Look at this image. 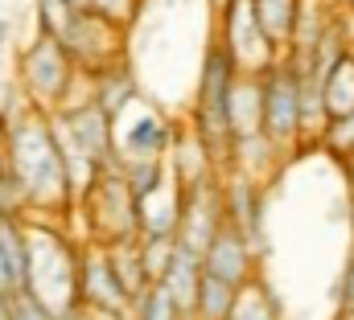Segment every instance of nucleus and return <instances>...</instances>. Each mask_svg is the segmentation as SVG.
I'll return each mask as SVG.
<instances>
[{
	"instance_id": "obj_28",
	"label": "nucleus",
	"mask_w": 354,
	"mask_h": 320,
	"mask_svg": "<svg viewBox=\"0 0 354 320\" xmlns=\"http://www.w3.org/2000/svg\"><path fill=\"white\" fill-rule=\"evenodd\" d=\"M87 8H95V12H103V17H111L115 25H132V17H136V8H140V0H91Z\"/></svg>"
},
{
	"instance_id": "obj_26",
	"label": "nucleus",
	"mask_w": 354,
	"mask_h": 320,
	"mask_svg": "<svg viewBox=\"0 0 354 320\" xmlns=\"http://www.w3.org/2000/svg\"><path fill=\"white\" fill-rule=\"evenodd\" d=\"M317 144H326V148H330L334 157L354 160V115H342V119H330Z\"/></svg>"
},
{
	"instance_id": "obj_33",
	"label": "nucleus",
	"mask_w": 354,
	"mask_h": 320,
	"mask_svg": "<svg viewBox=\"0 0 354 320\" xmlns=\"http://www.w3.org/2000/svg\"><path fill=\"white\" fill-rule=\"evenodd\" d=\"M8 37H12V25H8V21H4V17H0V50H4V46H8Z\"/></svg>"
},
{
	"instance_id": "obj_7",
	"label": "nucleus",
	"mask_w": 354,
	"mask_h": 320,
	"mask_svg": "<svg viewBox=\"0 0 354 320\" xmlns=\"http://www.w3.org/2000/svg\"><path fill=\"white\" fill-rule=\"evenodd\" d=\"M223 46H227V54L235 58V66H239V74H268L284 54L272 46L264 37V29H260V17H256V0H227L223 8H218V33H214Z\"/></svg>"
},
{
	"instance_id": "obj_29",
	"label": "nucleus",
	"mask_w": 354,
	"mask_h": 320,
	"mask_svg": "<svg viewBox=\"0 0 354 320\" xmlns=\"http://www.w3.org/2000/svg\"><path fill=\"white\" fill-rule=\"evenodd\" d=\"M334 300H338V317L342 312H354V254L346 259V267H342V279H338Z\"/></svg>"
},
{
	"instance_id": "obj_17",
	"label": "nucleus",
	"mask_w": 354,
	"mask_h": 320,
	"mask_svg": "<svg viewBox=\"0 0 354 320\" xmlns=\"http://www.w3.org/2000/svg\"><path fill=\"white\" fill-rule=\"evenodd\" d=\"M301 4H305V0H256L260 29H264V37L280 50V54H288V50H292V33H297Z\"/></svg>"
},
{
	"instance_id": "obj_6",
	"label": "nucleus",
	"mask_w": 354,
	"mask_h": 320,
	"mask_svg": "<svg viewBox=\"0 0 354 320\" xmlns=\"http://www.w3.org/2000/svg\"><path fill=\"white\" fill-rule=\"evenodd\" d=\"M264 90V136H272L284 152L309 144V128H305V79L301 66L284 54L268 74H260Z\"/></svg>"
},
{
	"instance_id": "obj_27",
	"label": "nucleus",
	"mask_w": 354,
	"mask_h": 320,
	"mask_svg": "<svg viewBox=\"0 0 354 320\" xmlns=\"http://www.w3.org/2000/svg\"><path fill=\"white\" fill-rule=\"evenodd\" d=\"M12 320H58V312L50 304H41L33 292H21V296H12Z\"/></svg>"
},
{
	"instance_id": "obj_12",
	"label": "nucleus",
	"mask_w": 354,
	"mask_h": 320,
	"mask_svg": "<svg viewBox=\"0 0 354 320\" xmlns=\"http://www.w3.org/2000/svg\"><path fill=\"white\" fill-rule=\"evenodd\" d=\"M223 206H227V226H235L243 239L264 254L268 250L264 181H256V177H248V172H223Z\"/></svg>"
},
{
	"instance_id": "obj_31",
	"label": "nucleus",
	"mask_w": 354,
	"mask_h": 320,
	"mask_svg": "<svg viewBox=\"0 0 354 320\" xmlns=\"http://www.w3.org/2000/svg\"><path fill=\"white\" fill-rule=\"evenodd\" d=\"M79 320H128V317L107 312V308H79Z\"/></svg>"
},
{
	"instance_id": "obj_5",
	"label": "nucleus",
	"mask_w": 354,
	"mask_h": 320,
	"mask_svg": "<svg viewBox=\"0 0 354 320\" xmlns=\"http://www.w3.org/2000/svg\"><path fill=\"white\" fill-rule=\"evenodd\" d=\"M79 214L87 222V239L83 242H99V246H120V242H136L140 239V201L124 177V168H107L95 177Z\"/></svg>"
},
{
	"instance_id": "obj_11",
	"label": "nucleus",
	"mask_w": 354,
	"mask_h": 320,
	"mask_svg": "<svg viewBox=\"0 0 354 320\" xmlns=\"http://www.w3.org/2000/svg\"><path fill=\"white\" fill-rule=\"evenodd\" d=\"M227 226V206H223V177L185 189V206H181V226L177 242L206 254V246L218 239V230Z\"/></svg>"
},
{
	"instance_id": "obj_22",
	"label": "nucleus",
	"mask_w": 354,
	"mask_h": 320,
	"mask_svg": "<svg viewBox=\"0 0 354 320\" xmlns=\"http://www.w3.org/2000/svg\"><path fill=\"white\" fill-rule=\"evenodd\" d=\"M111 259H115V271H120L124 288H128V292H132V300H136V296L153 283V279H149V267H145V246H140V239L111 246Z\"/></svg>"
},
{
	"instance_id": "obj_24",
	"label": "nucleus",
	"mask_w": 354,
	"mask_h": 320,
	"mask_svg": "<svg viewBox=\"0 0 354 320\" xmlns=\"http://www.w3.org/2000/svg\"><path fill=\"white\" fill-rule=\"evenodd\" d=\"M231 320H284V317H280V304L272 300V292L256 279L252 288L239 292V304H235Z\"/></svg>"
},
{
	"instance_id": "obj_37",
	"label": "nucleus",
	"mask_w": 354,
	"mask_h": 320,
	"mask_svg": "<svg viewBox=\"0 0 354 320\" xmlns=\"http://www.w3.org/2000/svg\"><path fill=\"white\" fill-rule=\"evenodd\" d=\"M210 4H214V8H223V4H227V0H210Z\"/></svg>"
},
{
	"instance_id": "obj_34",
	"label": "nucleus",
	"mask_w": 354,
	"mask_h": 320,
	"mask_svg": "<svg viewBox=\"0 0 354 320\" xmlns=\"http://www.w3.org/2000/svg\"><path fill=\"white\" fill-rule=\"evenodd\" d=\"M346 172H351V214H354V160H346Z\"/></svg>"
},
{
	"instance_id": "obj_19",
	"label": "nucleus",
	"mask_w": 354,
	"mask_h": 320,
	"mask_svg": "<svg viewBox=\"0 0 354 320\" xmlns=\"http://www.w3.org/2000/svg\"><path fill=\"white\" fill-rule=\"evenodd\" d=\"M239 292H243V288H235V283H227V279H218V275H210V271H206L194 317H198V320H231L235 304H239Z\"/></svg>"
},
{
	"instance_id": "obj_21",
	"label": "nucleus",
	"mask_w": 354,
	"mask_h": 320,
	"mask_svg": "<svg viewBox=\"0 0 354 320\" xmlns=\"http://www.w3.org/2000/svg\"><path fill=\"white\" fill-rule=\"evenodd\" d=\"M0 218H17V222H29V218H33L29 189H25V181L17 177V168L4 160V152H0Z\"/></svg>"
},
{
	"instance_id": "obj_3",
	"label": "nucleus",
	"mask_w": 354,
	"mask_h": 320,
	"mask_svg": "<svg viewBox=\"0 0 354 320\" xmlns=\"http://www.w3.org/2000/svg\"><path fill=\"white\" fill-rule=\"evenodd\" d=\"M91 74L75 66V58L66 54V46L50 33H37L21 54H17V90L25 94V103L41 115H58L79 107L75 90L87 86Z\"/></svg>"
},
{
	"instance_id": "obj_1",
	"label": "nucleus",
	"mask_w": 354,
	"mask_h": 320,
	"mask_svg": "<svg viewBox=\"0 0 354 320\" xmlns=\"http://www.w3.org/2000/svg\"><path fill=\"white\" fill-rule=\"evenodd\" d=\"M0 152L17 168V177L29 189L33 201V218H71L79 210V193H75V177L62 152L54 115H41L33 107H25L4 132H0Z\"/></svg>"
},
{
	"instance_id": "obj_32",
	"label": "nucleus",
	"mask_w": 354,
	"mask_h": 320,
	"mask_svg": "<svg viewBox=\"0 0 354 320\" xmlns=\"http://www.w3.org/2000/svg\"><path fill=\"white\" fill-rule=\"evenodd\" d=\"M0 320H12V296L0 292Z\"/></svg>"
},
{
	"instance_id": "obj_8",
	"label": "nucleus",
	"mask_w": 354,
	"mask_h": 320,
	"mask_svg": "<svg viewBox=\"0 0 354 320\" xmlns=\"http://www.w3.org/2000/svg\"><path fill=\"white\" fill-rule=\"evenodd\" d=\"M58 41L66 46L75 66L83 74H91V79L111 70V66H120V62H128V54H124V25H115L111 17H103L95 8H79Z\"/></svg>"
},
{
	"instance_id": "obj_30",
	"label": "nucleus",
	"mask_w": 354,
	"mask_h": 320,
	"mask_svg": "<svg viewBox=\"0 0 354 320\" xmlns=\"http://www.w3.org/2000/svg\"><path fill=\"white\" fill-rule=\"evenodd\" d=\"M0 292L4 296H21L25 288H21V279H17V271H12V263H8V254L0 250Z\"/></svg>"
},
{
	"instance_id": "obj_36",
	"label": "nucleus",
	"mask_w": 354,
	"mask_h": 320,
	"mask_svg": "<svg viewBox=\"0 0 354 320\" xmlns=\"http://www.w3.org/2000/svg\"><path fill=\"white\" fill-rule=\"evenodd\" d=\"M338 320H354V312H342V317H338Z\"/></svg>"
},
{
	"instance_id": "obj_13",
	"label": "nucleus",
	"mask_w": 354,
	"mask_h": 320,
	"mask_svg": "<svg viewBox=\"0 0 354 320\" xmlns=\"http://www.w3.org/2000/svg\"><path fill=\"white\" fill-rule=\"evenodd\" d=\"M202 263H206L210 275H218V279H227L235 288H252L260 279V250L243 239L235 226H223L218 230V239L206 246Z\"/></svg>"
},
{
	"instance_id": "obj_18",
	"label": "nucleus",
	"mask_w": 354,
	"mask_h": 320,
	"mask_svg": "<svg viewBox=\"0 0 354 320\" xmlns=\"http://www.w3.org/2000/svg\"><path fill=\"white\" fill-rule=\"evenodd\" d=\"M322 107H326V123L354 115V54L346 62H338L330 70V79L322 82Z\"/></svg>"
},
{
	"instance_id": "obj_2",
	"label": "nucleus",
	"mask_w": 354,
	"mask_h": 320,
	"mask_svg": "<svg viewBox=\"0 0 354 320\" xmlns=\"http://www.w3.org/2000/svg\"><path fill=\"white\" fill-rule=\"evenodd\" d=\"M29 288L41 304H50L54 312H71L79 308V250L83 242H75L62 222L54 218H29Z\"/></svg>"
},
{
	"instance_id": "obj_9",
	"label": "nucleus",
	"mask_w": 354,
	"mask_h": 320,
	"mask_svg": "<svg viewBox=\"0 0 354 320\" xmlns=\"http://www.w3.org/2000/svg\"><path fill=\"white\" fill-rule=\"evenodd\" d=\"M177 128L153 99H140L136 107H128L115 119V148H120V164L128 160H169L177 140Z\"/></svg>"
},
{
	"instance_id": "obj_16",
	"label": "nucleus",
	"mask_w": 354,
	"mask_h": 320,
	"mask_svg": "<svg viewBox=\"0 0 354 320\" xmlns=\"http://www.w3.org/2000/svg\"><path fill=\"white\" fill-rule=\"evenodd\" d=\"M260 132H264V90H260V79L256 74H239L235 94H231V136L248 140V136H260Z\"/></svg>"
},
{
	"instance_id": "obj_4",
	"label": "nucleus",
	"mask_w": 354,
	"mask_h": 320,
	"mask_svg": "<svg viewBox=\"0 0 354 320\" xmlns=\"http://www.w3.org/2000/svg\"><path fill=\"white\" fill-rule=\"evenodd\" d=\"M239 82V66L227 54V46L218 37L206 41L202 66H198V86H194V107H189V128L206 140V148L218 157V164L227 168L231 157V94Z\"/></svg>"
},
{
	"instance_id": "obj_15",
	"label": "nucleus",
	"mask_w": 354,
	"mask_h": 320,
	"mask_svg": "<svg viewBox=\"0 0 354 320\" xmlns=\"http://www.w3.org/2000/svg\"><path fill=\"white\" fill-rule=\"evenodd\" d=\"M145 94H140V82L132 74V66L128 62H120V66H111V70H103V74H95L91 79V103L99 107V111H107L111 119H120L128 107H136Z\"/></svg>"
},
{
	"instance_id": "obj_23",
	"label": "nucleus",
	"mask_w": 354,
	"mask_h": 320,
	"mask_svg": "<svg viewBox=\"0 0 354 320\" xmlns=\"http://www.w3.org/2000/svg\"><path fill=\"white\" fill-rule=\"evenodd\" d=\"M128 320H185L181 304L165 292V283H149L136 300H132V312Z\"/></svg>"
},
{
	"instance_id": "obj_35",
	"label": "nucleus",
	"mask_w": 354,
	"mask_h": 320,
	"mask_svg": "<svg viewBox=\"0 0 354 320\" xmlns=\"http://www.w3.org/2000/svg\"><path fill=\"white\" fill-rule=\"evenodd\" d=\"M71 4H75V8H87L91 0H71Z\"/></svg>"
},
{
	"instance_id": "obj_20",
	"label": "nucleus",
	"mask_w": 354,
	"mask_h": 320,
	"mask_svg": "<svg viewBox=\"0 0 354 320\" xmlns=\"http://www.w3.org/2000/svg\"><path fill=\"white\" fill-rule=\"evenodd\" d=\"M120 168H124V177H128L136 201H149L153 193H161V189L174 181L169 160H128V164H120Z\"/></svg>"
},
{
	"instance_id": "obj_25",
	"label": "nucleus",
	"mask_w": 354,
	"mask_h": 320,
	"mask_svg": "<svg viewBox=\"0 0 354 320\" xmlns=\"http://www.w3.org/2000/svg\"><path fill=\"white\" fill-rule=\"evenodd\" d=\"M75 12H79V8H75L71 0H37V33L62 37Z\"/></svg>"
},
{
	"instance_id": "obj_14",
	"label": "nucleus",
	"mask_w": 354,
	"mask_h": 320,
	"mask_svg": "<svg viewBox=\"0 0 354 320\" xmlns=\"http://www.w3.org/2000/svg\"><path fill=\"white\" fill-rule=\"evenodd\" d=\"M202 279H206V263H202V254L177 242V250H174V259H169V267H165V275H161V283H165V292L174 296L177 304H181L185 317H194V308H198Z\"/></svg>"
},
{
	"instance_id": "obj_10",
	"label": "nucleus",
	"mask_w": 354,
	"mask_h": 320,
	"mask_svg": "<svg viewBox=\"0 0 354 320\" xmlns=\"http://www.w3.org/2000/svg\"><path fill=\"white\" fill-rule=\"evenodd\" d=\"M79 308H107L120 317L132 312V292L124 288V279L115 271L111 246L83 242V250H79Z\"/></svg>"
}]
</instances>
